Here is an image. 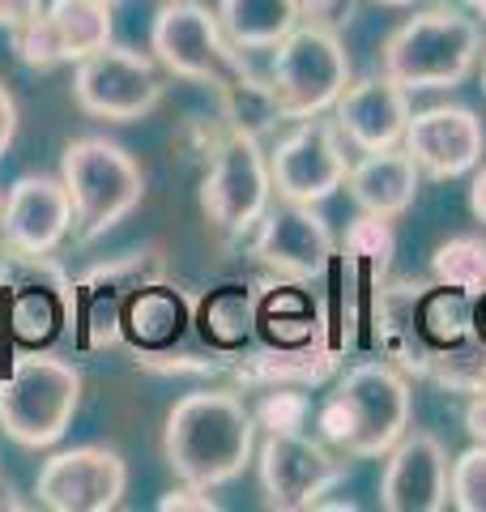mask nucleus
<instances>
[{"instance_id": "45", "label": "nucleus", "mask_w": 486, "mask_h": 512, "mask_svg": "<svg viewBox=\"0 0 486 512\" xmlns=\"http://www.w3.org/2000/svg\"><path fill=\"white\" fill-rule=\"evenodd\" d=\"M482 90H486V47H482Z\"/></svg>"}, {"instance_id": "44", "label": "nucleus", "mask_w": 486, "mask_h": 512, "mask_svg": "<svg viewBox=\"0 0 486 512\" xmlns=\"http://www.w3.org/2000/svg\"><path fill=\"white\" fill-rule=\"evenodd\" d=\"M376 5H388V9H410L414 0H376Z\"/></svg>"}, {"instance_id": "17", "label": "nucleus", "mask_w": 486, "mask_h": 512, "mask_svg": "<svg viewBox=\"0 0 486 512\" xmlns=\"http://www.w3.org/2000/svg\"><path fill=\"white\" fill-rule=\"evenodd\" d=\"M401 150L414 158V167L427 180H461V175H474V167L482 163L486 128L461 103H435L410 116Z\"/></svg>"}, {"instance_id": "29", "label": "nucleus", "mask_w": 486, "mask_h": 512, "mask_svg": "<svg viewBox=\"0 0 486 512\" xmlns=\"http://www.w3.org/2000/svg\"><path fill=\"white\" fill-rule=\"evenodd\" d=\"M418 333L431 346V355L469 342L474 338V295L444 282H423V291H418Z\"/></svg>"}, {"instance_id": "8", "label": "nucleus", "mask_w": 486, "mask_h": 512, "mask_svg": "<svg viewBox=\"0 0 486 512\" xmlns=\"http://www.w3.org/2000/svg\"><path fill=\"white\" fill-rule=\"evenodd\" d=\"M269 86L282 107V120H312L333 111L337 94L350 86V56L337 30L299 22L273 47Z\"/></svg>"}, {"instance_id": "33", "label": "nucleus", "mask_w": 486, "mask_h": 512, "mask_svg": "<svg viewBox=\"0 0 486 512\" xmlns=\"http://www.w3.org/2000/svg\"><path fill=\"white\" fill-rule=\"evenodd\" d=\"M486 376V342L482 338H469L461 346H448V350H435L431 367H427V380L440 384L444 393H474Z\"/></svg>"}, {"instance_id": "19", "label": "nucleus", "mask_w": 486, "mask_h": 512, "mask_svg": "<svg viewBox=\"0 0 486 512\" xmlns=\"http://www.w3.org/2000/svg\"><path fill=\"white\" fill-rule=\"evenodd\" d=\"M452 461L431 431H405L384 453L380 508L384 512H444Z\"/></svg>"}, {"instance_id": "35", "label": "nucleus", "mask_w": 486, "mask_h": 512, "mask_svg": "<svg viewBox=\"0 0 486 512\" xmlns=\"http://www.w3.org/2000/svg\"><path fill=\"white\" fill-rule=\"evenodd\" d=\"M231 133V128L222 124V116H184L180 128H175V137H171V150L184 158V163H197L205 167L209 158H214V150L222 146V137Z\"/></svg>"}, {"instance_id": "11", "label": "nucleus", "mask_w": 486, "mask_h": 512, "mask_svg": "<svg viewBox=\"0 0 486 512\" xmlns=\"http://www.w3.org/2000/svg\"><path fill=\"white\" fill-rule=\"evenodd\" d=\"M162 64L124 43H107L73 69V103L81 116L107 124L145 120L162 103Z\"/></svg>"}, {"instance_id": "4", "label": "nucleus", "mask_w": 486, "mask_h": 512, "mask_svg": "<svg viewBox=\"0 0 486 512\" xmlns=\"http://www.w3.org/2000/svg\"><path fill=\"white\" fill-rule=\"evenodd\" d=\"M60 180L73 201V244L90 248L94 239L116 231L145 201V171L120 141L77 137L60 154Z\"/></svg>"}, {"instance_id": "38", "label": "nucleus", "mask_w": 486, "mask_h": 512, "mask_svg": "<svg viewBox=\"0 0 486 512\" xmlns=\"http://www.w3.org/2000/svg\"><path fill=\"white\" fill-rule=\"evenodd\" d=\"M47 0H0V30H22L43 13Z\"/></svg>"}, {"instance_id": "14", "label": "nucleus", "mask_w": 486, "mask_h": 512, "mask_svg": "<svg viewBox=\"0 0 486 512\" xmlns=\"http://www.w3.org/2000/svg\"><path fill=\"white\" fill-rule=\"evenodd\" d=\"M248 252L269 278L312 286L333 269L337 239L329 222L316 214V205H295L278 197L248 231Z\"/></svg>"}, {"instance_id": "31", "label": "nucleus", "mask_w": 486, "mask_h": 512, "mask_svg": "<svg viewBox=\"0 0 486 512\" xmlns=\"http://www.w3.org/2000/svg\"><path fill=\"white\" fill-rule=\"evenodd\" d=\"M397 252V235H393V218H380V214H359L346 227L342 235V256L346 265H363L371 278L384 274V265L393 261Z\"/></svg>"}, {"instance_id": "21", "label": "nucleus", "mask_w": 486, "mask_h": 512, "mask_svg": "<svg viewBox=\"0 0 486 512\" xmlns=\"http://www.w3.org/2000/svg\"><path fill=\"white\" fill-rule=\"evenodd\" d=\"M346 363V346L329 338L307 342V346H243L231 363V380L239 389H273V384H299V389H320L329 384Z\"/></svg>"}, {"instance_id": "48", "label": "nucleus", "mask_w": 486, "mask_h": 512, "mask_svg": "<svg viewBox=\"0 0 486 512\" xmlns=\"http://www.w3.org/2000/svg\"><path fill=\"white\" fill-rule=\"evenodd\" d=\"M107 5H120V0H107Z\"/></svg>"}, {"instance_id": "20", "label": "nucleus", "mask_w": 486, "mask_h": 512, "mask_svg": "<svg viewBox=\"0 0 486 512\" xmlns=\"http://www.w3.org/2000/svg\"><path fill=\"white\" fill-rule=\"evenodd\" d=\"M410 116H414L410 90L397 86L393 77H384V73L350 82L333 103V124L342 128L346 146H354L359 154L401 146Z\"/></svg>"}, {"instance_id": "23", "label": "nucleus", "mask_w": 486, "mask_h": 512, "mask_svg": "<svg viewBox=\"0 0 486 512\" xmlns=\"http://www.w3.org/2000/svg\"><path fill=\"white\" fill-rule=\"evenodd\" d=\"M418 291L423 282H388L376 286V299H371V333H376L380 355L401 367L405 376L427 380L431 367V346L418 333Z\"/></svg>"}, {"instance_id": "40", "label": "nucleus", "mask_w": 486, "mask_h": 512, "mask_svg": "<svg viewBox=\"0 0 486 512\" xmlns=\"http://www.w3.org/2000/svg\"><path fill=\"white\" fill-rule=\"evenodd\" d=\"M465 431L486 444V376H482V384L469 393V402H465Z\"/></svg>"}, {"instance_id": "16", "label": "nucleus", "mask_w": 486, "mask_h": 512, "mask_svg": "<svg viewBox=\"0 0 486 512\" xmlns=\"http://www.w3.org/2000/svg\"><path fill=\"white\" fill-rule=\"evenodd\" d=\"M111 9L107 0H47L30 26L9 30V47L18 64L39 73L77 64L111 43Z\"/></svg>"}, {"instance_id": "15", "label": "nucleus", "mask_w": 486, "mask_h": 512, "mask_svg": "<svg viewBox=\"0 0 486 512\" xmlns=\"http://www.w3.org/2000/svg\"><path fill=\"white\" fill-rule=\"evenodd\" d=\"M128 461L107 444H77L43 457L35 504L52 512H111L124 504Z\"/></svg>"}, {"instance_id": "7", "label": "nucleus", "mask_w": 486, "mask_h": 512, "mask_svg": "<svg viewBox=\"0 0 486 512\" xmlns=\"http://www.w3.org/2000/svg\"><path fill=\"white\" fill-rule=\"evenodd\" d=\"M0 312L13 342L52 346L73 316V278L52 252L0 248Z\"/></svg>"}, {"instance_id": "32", "label": "nucleus", "mask_w": 486, "mask_h": 512, "mask_svg": "<svg viewBox=\"0 0 486 512\" xmlns=\"http://www.w3.org/2000/svg\"><path fill=\"white\" fill-rule=\"evenodd\" d=\"M312 389H299V384H273V389H261V402L252 406V419H256V431H307V423L316 419V406Z\"/></svg>"}, {"instance_id": "47", "label": "nucleus", "mask_w": 486, "mask_h": 512, "mask_svg": "<svg viewBox=\"0 0 486 512\" xmlns=\"http://www.w3.org/2000/svg\"><path fill=\"white\" fill-rule=\"evenodd\" d=\"M0 205H5V188H0Z\"/></svg>"}, {"instance_id": "18", "label": "nucleus", "mask_w": 486, "mask_h": 512, "mask_svg": "<svg viewBox=\"0 0 486 512\" xmlns=\"http://www.w3.org/2000/svg\"><path fill=\"white\" fill-rule=\"evenodd\" d=\"M73 235V201L60 175L30 171L5 188L0 205V248L56 252Z\"/></svg>"}, {"instance_id": "27", "label": "nucleus", "mask_w": 486, "mask_h": 512, "mask_svg": "<svg viewBox=\"0 0 486 512\" xmlns=\"http://www.w3.org/2000/svg\"><path fill=\"white\" fill-rule=\"evenodd\" d=\"M218 22L239 52H273L299 18V0H218Z\"/></svg>"}, {"instance_id": "1", "label": "nucleus", "mask_w": 486, "mask_h": 512, "mask_svg": "<svg viewBox=\"0 0 486 512\" xmlns=\"http://www.w3.org/2000/svg\"><path fill=\"white\" fill-rule=\"evenodd\" d=\"M162 457L180 483L226 487L256 457V419L231 389H197L171 406L162 427Z\"/></svg>"}, {"instance_id": "36", "label": "nucleus", "mask_w": 486, "mask_h": 512, "mask_svg": "<svg viewBox=\"0 0 486 512\" xmlns=\"http://www.w3.org/2000/svg\"><path fill=\"white\" fill-rule=\"evenodd\" d=\"M299 18L342 35V30L359 18V0H299Z\"/></svg>"}, {"instance_id": "37", "label": "nucleus", "mask_w": 486, "mask_h": 512, "mask_svg": "<svg viewBox=\"0 0 486 512\" xmlns=\"http://www.w3.org/2000/svg\"><path fill=\"white\" fill-rule=\"evenodd\" d=\"M218 508L222 504L209 495V487H197V483H180L158 500V512H218Z\"/></svg>"}, {"instance_id": "2", "label": "nucleus", "mask_w": 486, "mask_h": 512, "mask_svg": "<svg viewBox=\"0 0 486 512\" xmlns=\"http://www.w3.org/2000/svg\"><path fill=\"white\" fill-rule=\"evenodd\" d=\"M410 376L388 359L350 363L333 376V393L316 406V436L342 457H384L410 431Z\"/></svg>"}, {"instance_id": "5", "label": "nucleus", "mask_w": 486, "mask_h": 512, "mask_svg": "<svg viewBox=\"0 0 486 512\" xmlns=\"http://www.w3.org/2000/svg\"><path fill=\"white\" fill-rule=\"evenodd\" d=\"M81 410L77 363L52 350H22L0 376V431L18 448H52L64 440Z\"/></svg>"}, {"instance_id": "43", "label": "nucleus", "mask_w": 486, "mask_h": 512, "mask_svg": "<svg viewBox=\"0 0 486 512\" xmlns=\"http://www.w3.org/2000/svg\"><path fill=\"white\" fill-rule=\"evenodd\" d=\"M457 5H461V9H469V13H474V18L486 26V0H457Z\"/></svg>"}, {"instance_id": "46", "label": "nucleus", "mask_w": 486, "mask_h": 512, "mask_svg": "<svg viewBox=\"0 0 486 512\" xmlns=\"http://www.w3.org/2000/svg\"><path fill=\"white\" fill-rule=\"evenodd\" d=\"M0 346H5V312H0Z\"/></svg>"}, {"instance_id": "3", "label": "nucleus", "mask_w": 486, "mask_h": 512, "mask_svg": "<svg viewBox=\"0 0 486 512\" xmlns=\"http://www.w3.org/2000/svg\"><path fill=\"white\" fill-rule=\"evenodd\" d=\"M482 22L461 5H427L405 18L380 47V73L405 90H452L482 60Z\"/></svg>"}, {"instance_id": "39", "label": "nucleus", "mask_w": 486, "mask_h": 512, "mask_svg": "<svg viewBox=\"0 0 486 512\" xmlns=\"http://www.w3.org/2000/svg\"><path fill=\"white\" fill-rule=\"evenodd\" d=\"M13 137H18V99H13V90L0 82V158L9 154Z\"/></svg>"}, {"instance_id": "6", "label": "nucleus", "mask_w": 486, "mask_h": 512, "mask_svg": "<svg viewBox=\"0 0 486 512\" xmlns=\"http://www.w3.org/2000/svg\"><path fill=\"white\" fill-rule=\"evenodd\" d=\"M150 56L162 64V73L180 77V82L209 86V90L226 86L243 69H252V52H239L226 39L218 9L201 5V0H167L154 13Z\"/></svg>"}, {"instance_id": "30", "label": "nucleus", "mask_w": 486, "mask_h": 512, "mask_svg": "<svg viewBox=\"0 0 486 512\" xmlns=\"http://www.w3.org/2000/svg\"><path fill=\"white\" fill-rule=\"evenodd\" d=\"M431 282L457 286L465 295L486 291V235H452L431 252Z\"/></svg>"}, {"instance_id": "41", "label": "nucleus", "mask_w": 486, "mask_h": 512, "mask_svg": "<svg viewBox=\"0 0 486 512\" xmlns=\"http://www.w3.org/2000/svg\"><path fill=\"white\" fill-rule=\"evenodd\" d=\"M469 214H474L486 227V163L474 167V180H469Z\"/></svg>"}, {"instance_id": "12", "label": "nucleus", "mask_w": 486, "mask_h": 512, "mask_svg": "<svg viewBox=\"0 0 486 512\" xmlns=\"http://www.w3.org/2000/svg\"><path fill=\"white\" fill-rule=\"evenodd\" d=\"M346 457L333 453L320 436L312 440L307 431H265L256 444V478H261V495L273 512H303L320 508L324 495L337 483H346Z\"/></svg>"}, {"instance_id": "9", "label": "nucleus", "mask_w": 486, "mask_h": 512, "mask_svg": "<svg viewBox=\"0 0 486 512\" xmlns=\"http://www.w3.org/2000/svg\"><path fill=\"white\" fill-rule=\"evenodd\" d=\"M154 278H167V256L154 244L107 256V261L90 265L81 278H73L69 325L77 333V346L81 350L124 346V308H128V299Z\"/></svg>"}, {"instance_id": "26", "label": "nucleus", "mask_w": 486, "mask_h": 512, "mask_svg": "<svg viewBox=\"0 0 486 512\" xmlns=\"http://www.w3.org/2000/svg\"><path fill=\"white\" fill-rule=\"evenodd\" d=\"M256 286L252 282H218L205 291L192 312V333L201 346H214L222 355H239L256 342Z\"/></svg>"}, {"instance_id": "13", "label": "nucleus", "mask_w": 486, "mask_h": 512, "mask_svg": "<svg viewBox=\"0 0 486 512\" xmlns=\"http://www.w3.org/2000/svg\"><path fill=\"white\" fill-rule=\"evenodd\" d=\"M269 175H273V197L295 201V205H320L337 188H346L350 154L342 128L324 116L295 120L290 133H282L269 150Z\"/></svg>"}, {"instance_id": "34", "label": "nucleus", "mask_w": 486, "mask_h": 512, "mask_svg": "<svg viewBox=\"0 0 486 512\" xmlns=\"http://www.w3.org/2000/svg\"><path fill=\"white\" fill-rule=\"evenodd\" d=\"M448 504L457 512H486V444L482 440H474L457 461H452Z\"/></svg>"}, {"instance_id": "10", "label": "nucleus", "mask_w": 486, "mask_h": 512, "mask_svg": "<svg viewBox=\"0 0 486 512\" xmlns=\"http://www.w3.org/2000/svg\"><path fill=\"white\" fill-rule=\"evenodd\" d=\"M201 214L205 222L226 239H248V231L261 222L273 205V175H269V150L248 133H226L214 158L201 175Z\"/></svg>"}, {"instance_id": "28", "label": "nucleus", "mask_w": 486, "mask_h": 512, "mask_svg": "<svg viewBox=\"0 0 486 512\" xmlns=\"http://www.w3.org/2000/svg\"><path fill=\"white\" fill-rule=\"evenodd\" d=\"M214 99H218V116L231 133H248L256 141H265L273 128L282 124V107H278V99H273L269 73L261 77L256 64L243 69L239 77H231L226 86H218Z\"/></svg>"}, {"instance_id": "24", "label": "nucleus", "mask_w": 486, "mask_h": 512, "mask_svg": "<svg viewBox=\"0 0 486 512\" xmlns=\"http://www.w3.org/2000/svg\"><path fill=\"white\" fill-rule=\"evenodd\" d=\"M346 188H350V201L359 205V210L380 214V218H401L418 201L423 171L414 167V158L401 146L371 150L359 158V163H350Z\"/></svg>"}, {"instance_id": "22", "label": "nucleus", "mask_w": 486, "mask_h": 512, "mask_svg": "<svg viewBox=\"0 0 486 512\" xmlns=\"http://www.w3.org/2000/svg\"><path fill=\"white\" fill-rule=\"evenodd\" d=\"M192 299L184 286H175L171 278H154L128 299L124 308V346L141 355V350H171L192 338Z\"/></svg>"}, {"instance_id": "42", "label": "nucleus", "mask_w": 486, "mask_h": 512, "mask_svg": "<svg viewBox=\"0 0 486 512\" xmlns=\"http://www.w3.org/2000/svg\"><path fill=\"white\" fill-rule=\"evenodd\" d=\"M474 338L486 342V291L474 295Z\"/></svg>"}, {"instance_id": "25", "label": "nucleus", "mask_w": 486, "mask_h": 512, "mask_svg": "<svg viewBox=\"0 0 486 512\" xmlns=\"http://www.w3.org/2000/svg\"><path fill=\"white\" fill-rule=\"evenodd\" d=\"M256 342L265 346H307L329 338V320L307 291V282L265 278L256 286ZM333 342V338H329Z\"/></svg>"}]
</instances>
